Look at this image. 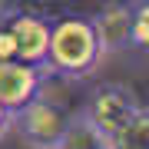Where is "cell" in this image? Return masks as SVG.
Returning <instances> with one entry per match:
<instances>
[{
	"mask_svg": "<svg viewBox=\"0 0 149 149\" xmlns=\"http://www.w3.org/2000/svg\"><path fill=\"white\" fill-rule=\"evenodd\" d=\"M106 50L93 27V17H60L50 23V43H47V66L50 73L83 80L103 63Z\"/></svg>",
	"mask_w": 149,
	"mask_h": 149,
	"instance_id": "cell-1",
	"label": "cell"
},
{
	"mask_svg": "<svg viewBox=\"0 0 149 149\" xmlns=\"http://www.w3.org/2000/svg\"><path fill=\"white\" fill-rule=\"evenodd\" d=\"M139 113V100L129 86L123 83H103L100 90H93V96L86 100L83 123L93 129L100 139L113 136L116 129H123L129 119Z\"/></svg>",
	"mask_w": 149,
	"mask_h": 149,
	"instance_id": "cell-2",
	"label": "cell"
},
{
	"mask_svg": "<svg viewBox=\"0 0 149 149\" xmlns=\"http://www.w3.org/2000/svg\"><path fill=\"white\" fill-rule=\"evenodd\" d=\"M13 126L23 133V139L33 149H50V146L63 143V136L70 133L73 123L66 119V113L56 103L43 100V93H40V96H33L27 106H20L13 113Z\"/></svg>",
	"mask_w": 149,
	"mask_h": 149,
	"instance_id": "cell-3",
	"label": "cell"
},
{
	"mask_svg": "<svg viewBox=\"0 0 149 149\" xmlns=\"http://www.w3.org/2000/svg\"><path fill=\"white\" fill-rule=\"evenodd\" d=\"M3 33L10 37L13 60L43 66L47 63V43H50V20H43L37 13H7L0 20Z\"/></svg>",
	"mask_w": 149,
	"mask_h": 149,
	"instance_id": "cell-4",
	"label": "cell"
},
{
	"mask_svg": "<svg viewBox=\"0 0 149 149\" xmlns=\"http://www.w3.org/2000/svg\"><path fill=\"white\" fill-rule=\"evenodd\" d=\"M43 76L47 66H33L23 60H0V106L10 113L27 106L33 96H40Z\"/></svg>",
	"mask_w": 149,
	"mask_h": 149,
	"instance_id": "cell-5",
	"label": "cell"
},
{
	"mask_svg": "<svg viewBox=\"0 0 149 149\" xmlns=\"http://www.w3.org/2000/svg\"><path fill=\"white\" fill-rule=\"evenodd\" d=\"M129 17H133V3H109L93 17V27L100 33L106 53L129 47Z\"/></svg>",
	"mask_w": 149,
	"mask_h": 149,
	"instance_id": "cell-6",
	"label": "cell"
},
{
	"mask_svg": "<svg viewBox=\"0 0 149 149\" xmlns=\"http://www.w3.org/2000/svg\"><path fill=\"white\" fill-rule=\"evenodd\" d=\"M100 143H103V149H149V109L139 106V113L126 126L106 139H100Z\"/></svg>",
	"mask_w": 149,
	"mask_h": 149,
	"instance_id": "cell-7",
	"label": "cell"
},
{
	"mask_svg": "<svg viewBox=\"0 0 149 149\" xmlns=\"http://www.w3.org/2000/svg\"><path fill=\"white\" fill-rule=\"evenodd\" d=\"M129 47L149 53V0L133 3V17H129Z\"/></svg>",
	"mask_w": 149,
	"mask_h": 149,
	"instance_id": "cell-8",
	"label": "cell"
},
{
	"mask_svg": "<svg viewBox=\"0 0 149 149\" xmlns=\"http://www.w3.org/2000/svg\"><path fill=\"white\" fill-rule=\"evenodd\" d=\"M10 126H13V113L0 106V139H3V133H7V129H10Z\"/></svg>",
	"mask_w": 149,
	"mask_h": 149,
	"instance_id": "cell-9",
	"label": "cell"
}]
</instances>
